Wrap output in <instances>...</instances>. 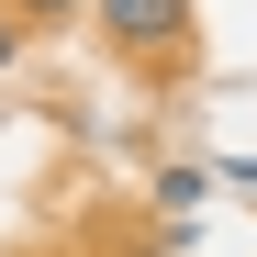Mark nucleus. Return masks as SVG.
<instances>
[{
	"label": "nucleus",
	"instance_id": "2",
	"mask_svg": "<svg viewBox=\"0 0 257 257\" xmlns=\"http://www.w3.org/2000/svg\"><path fill=\"white\" fill-rule=\"evenodd\" d=\"M201 190H212V168H168V179H157V201H168V212H190Z\"/></svg>",
	"mask_w": 257,
	"mask_h": 257
},
{
	"label": "nucleus",
	"instance_id": "3",
	"mask_svg": "<svg viewBox=\"0 0 257 257\" xmlns=\"http://www.w3.org/2000/svg\"><path fill=\"white\" fill-rule=\"evenodd\" d=\"M0 12H12V23H78L90 0H0Z\"/></svg>",
	"mask_w": 257,
	"mask_h": 257
},
{
	"label": "nucleus",
	"instance_id": "5",
	"mask_svg": "<svg viewBox=\"0 0 257 257\" xmlns=\"http://www.w3.org/2000/svg\"><path fill=\"white\" fill-rule=\"evenodd\" d=\"M12 56H23V23H12V12H0V67H12Z\"/></svg>",
	"mask_w": 257,
	"mask_h": 257
},
{
	"label": "nucleus",
	"instance_id": "4",
	"mask_svg": "<svg viewBox=\"0 0 257 257\" xmlns=\"http://www.w3.org/2000/svg\"><path fill=\"white\" fill-rule=\"evenodd\" d=\"M212 179H235V190L257 201V157H224V168H212Z\"/></svg>",
	"mask_w": 257,
	"mask_h": 257
},
{
	"label": "nucleus",
	"instance_id": "1",
	"mask_svg": "<svg viewBox=\"0 0 257 257\" xmlns=\"http://www.w3.org/2000/svg\"><path fill=\"white\" fill-rule=\"evenodd\" d=\"M90 23H101V45L135 56V67H157V56L190 45V0H90Z\"/></svg>",
	"mask_w": 257,
	"mask_h": 257
}]
</instances>
